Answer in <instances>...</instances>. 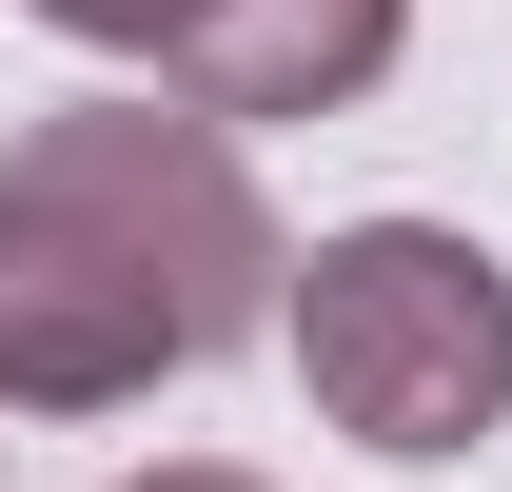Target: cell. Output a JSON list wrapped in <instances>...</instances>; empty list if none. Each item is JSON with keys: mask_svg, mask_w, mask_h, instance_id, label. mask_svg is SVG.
<instances>
[{"mask_svg": "<svg viewBox=\"0 0 512 492\" xmlns=\"http://www.w3.org/2000/svg\"><path fill=\"white\" fill-rule=\"evenodd\" d=\"M394 40H414V0H217L178 40V119H335V99H375Z\"/></svg>", "mask_w": 512, "mask_h": 492, "instance_id": "3957f363", "label": "cell"}, {"mask_svg": "<svg viewBox=\"0 0 512 492\" xmlns=\"http://www.w3.org/2000/svg\"><path fill=\"white\" fill-rule=\"evenodd\" d=\"M296 237L217 119L178 99H60L0 138V414H138L158 374L276 335Z\"/></svg>", "mask_w": 512, "mask_h": 492, "instance_id": "6da1fadb", "label": "cell"}, {"mask_svg": "<svg viewBox=\"0 0 512 492\" xmlns=\"http://www.w3.org/2000/svg\"><path fill=\"white\" fill-rule=\"evenodd\" d=\"M119 492H276V473H237V453H158V473H119Z\"/></svg>", "mask_w": 512, "mask_h": 492, "instance_id": "5b68a950", "label": "cell"}, {"mask_svg": "<svg viewBox=\"0 0 512 492\" xmlns=\"http://www.w3.org/2000/svg\"><path fill=\"white\" fill-rule=\"evenodd\" d=\"M20 20H60V40H99V60H158V79H178V40L217 20V0H20Z\"/></svg>", "mask_w": 512, "mask_h": 492, "instance_id": "277c9868", "label": "cell"}, {"mask_svg": "<svg viewBox=\"0 0 512 492\" xmlns=\"http://www.w3.org/2000/svg\"><path fill=\"white\" fill-rule=\"evenodd\" d=\"M296 374H316V414L394 473H434L473 433H512V256L453 237V217H355V237L296 256V296H276Z\"/></svg>", "mask_w": 512, "mask_h": 492, "instance_id": "7a4b0ae2", "label": "cell"}]
</instances>
